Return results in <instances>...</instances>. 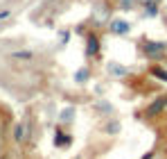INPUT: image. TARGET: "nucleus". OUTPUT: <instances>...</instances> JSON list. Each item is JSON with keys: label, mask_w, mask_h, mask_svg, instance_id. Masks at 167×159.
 Here are the masks:
<instances>
[{"label": "nucleus", "mask_w": 167, "mask_h": 159, "mask_svg": "<svg viewBox=\"0 0 167 159\" xmlns=\"http://www.w3.org/2000/svg\"><path fill=\"white\" fill-rule=\"evenodd\" d=\"M111 32H115V34H126V32H129V23H126V21H113L111 23Z\"/></svg>", "instance_id": "1"}, {"label": "nucleus", "mask_w": 167, "mask_h": 159, "mask_svg": "<svg viewBox=\"0 0 167 159\" xmlns=\"http://www.w3.org/2000/svg\"><path fill=\"white\" fill-rule=\"evenodd\" d=\"M14 136H16V141H25V139H27V123L16 125V132H14Z\"/></svg>", "instance_id": "2"}, {"label": "nucleus", "mask_w": 167, "mask_h": 159, "mask_svg": "<svg viewBox=\"0 0 167 159\" xmlns=\"http://www.w3.org/2000/svg\"><path fill=\"white\" fill-rule=\"evenodd\" d=\"M165 105H167V100H165V98H158V100H156L154 105L149 107V114H158V111H160Z\"/></svg>", "instance_id": "3"}, {"label": "nucleus", "mask_w": 167, "mask_h": 159, "mask_svg": "<svg viewBox=\"0 0 167 159\" xmlns=\"http://www.w3.org/2000/svg\"><path fill=\"white\" fill-rule=\"evenodd\" d=\"M160 50H163L160 43H147V52H149V55H158Z\"/></svg>", "instance_id": "4"}, {"label": "nucleus", "mask_w": 167, "mask_h": 159, "mask_svg": "<svg viewBox=\"0 0 167 159\" xmlns=\"http://www.w3.org/2000/svg\"><path fill=\"white\" fill-rule=\"evenodd\" d=\"M72 116H75V107H68L61 111V120H72Z\"/></svg>", "instance_id": "5"}, {"label": "nucleus", "mask_w": 167, "mask_h": 159, "mask_svg": "<svg viewBox=\"0 0 167 159\" xmlns=\"http://www.w3.org/2000/svg\"><path fill=\"white\" fill-rule=\"evenodd\" d=\"M54 143H56V146H68V143H70V139H68L66 134L59 132V134H56V139H54Z\"/></svg>", "instance_id": "6"}, {"label": "nucleus", "mask_w": 167, "mask_h": 159, "mask_svg": "<svg viewBox=\"0 0 167 159\" xmlns=\"http://www.w3.org/2000/svg\"><path fill=\"white\" fill-rule=\"evenodd\" d=\"M88 52H91V55L97 52V39H95V36H93V39H88Z\"/></svg>", "instance_id": "7"}, {"label": "nucleus", "mask_w": 167, "mask_h": 159, "mask_svg": "<svg viewBox=\"0 0 167 159\" xmlns=\"http://www.w3.org/2000/svg\"><path fill=\"white\" fill-rule=\"evenodd\" d=\"M109 71L117 73V75H122V73H124V68H120V66H109Z\"/></svg>", "instance_id": "8"}, {"label": "nucleus", "mask_w": 167, "mask_h": 159, "mask_svg": "<svg viewBox=\"0 0 167 159\" xmlns=\"http://www.w3.org/2000/svg\"><path fill=\"white\" fill-rule=\"evenodd\" d=\"M77 80H79V82L86 80V71H79V73H77Z\"/></svg>", "instance_id": "9"}, {"label": "nucleus", "mask_w": 167, "mask_h": 159, "mask_svg": "<svg viewBox=\"0 0 167 159\" xmlns=\"http://www.w3.org/2000/svg\"><path fill=\"white\" fill-rule=\"evenodd\" d=\"M156 75H158V77H165V80H167V73H165V71H156Z\"/></svg>", "instance_id": "10"}, {"label": "nucleus", "mask_w": 167, "mask_h": 159, "mask_svg": "<svg viewBox=\"0 0 167 159\" xmlns=\"http://www.w3.org/2000/svg\"><path fill=\"white\" fill-rule=\"evenodd\" d=\"M145 3H151V0H145Z\"/></svg>", "instance_id": "11"}]
</instances>
